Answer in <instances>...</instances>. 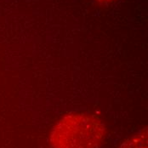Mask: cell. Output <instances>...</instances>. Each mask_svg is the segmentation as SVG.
Masks as SVG:
<instances>
[{"label": "cell", "instance_id": "cell-3", "mask_svg": "<svg viewBox=\"0 0 148 148\" xmlns=\"http://www.w3.org/2000/svg\"><path fill=\"white\" fill-rule=\"evenodd\" d=\"M97 1L103 2V3H106V2H112V1H114V0H97Z\"/></svg>", "mask_w": 148, "mask_h": 148}, {"label": "cell", "instance_id": "cell-2", "mask_svg": "<svg viewBox=\"0 0 148 148\" xmlns=\"http://www.w3.org/2000/svg\"><path fill=\"white\" fill-rule=\"evenodd\" d=\"M119 148H147V128L126 139Z\"/></svg>", "mask_w": 148, "mask_h": 148}, {"label": "cell", "instance_id": "cell-1", "mask_svg": "<svg viewBox=\"0 0 148 148\" xmlns=\"http://www.w3.org/2000/svg\"><path fill=\"white\" fill-rule=\"evenodd\" d=\"M106 132L102 121L94 114L73 112L58 121L50 134L52 148H97Z\"/></svg>", "mask_w": 148, "mask_h": 148}]
</instances>
